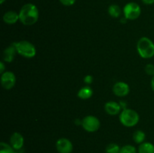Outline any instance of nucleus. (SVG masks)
<instances>
[{
  "mask_svg": "<svg viewBox=\"0 0 154 153\" xmlns=\"http://www.w3.org/2000/svg\"><path fill=\"white\" fill-rule=\"evenodd\" d=\"M20 21L25 26H32L35 23L39 17L38 8L32 3H27L21 8L19 12Z\"/></svg>",
  "mask_w": 154,
  "mask_h": 153,
  "instance_id": "obj_1",
  "label": "nucleus"
},
{
  "mask_svg": "<svg viewBox=\"0 0 154 153\" xmlns=\"http://www.w3.org/2000/svg\"><path fill=\"white\" fill-rule=\"evenodd\" d=\"M137 51L143 58H150L154 56V43L147 37H142L137 43Z\"/></svg>",
  "mask_w": 154,
  "mask_h": 153,
  "instance_id": "obj_2",
  "label": "nucleus"
},
{
  "mask_svg": "<svg viewBox=\"0 0 154 153\" xmlns=\"http://www.w3.org/2000/svg\"><path fill=\"white\" fill-rule=\"evenodd\" d=\"M139 119V115L134 110L124 109L120 112V121L121 124L125 127H134L138 124Z\"/></svg>",
  "mask_w": 154,
  "mask_h": 153,
  "instance_id": "obj_3",
  "label": "nucleus"
},
{
  "mask_svg": "<svg viewBox=\"0 0 154 153\" xmlns=\"http://www.w3.org/2000/svg\"><path fill=\"white\" fill-rule=\"evenodd\" d=\"M17 52L25 58H33L36 55V49L34 45L28 40L14 42Z\"/></svg>",
  "mask_w": 154,
  "mask_h": 153,
  "instance_id": "obj_4",
  "label": "nucleus"
},
{
  "mask_svg": "<svg viewBox=\"0 0 154 153\" xmlns=\"http://www.w3.org/2000/svg\"><path fill=\"white\" fill-rule=\"evenodd\" d=\"M141 10L140 6L137 3L133 2L127 3L123 8L124 17L129 20H134L138 19L141 15Z\"/></svg>",
  "mask_w": 154,
  "mask_h": 153,
  "instance_id": "obj_5",
  "label": "nucleus"
},
{
  "mask_svg": "<svg viewBox=\"0 0 154 153\" xmlns=\"http://www.w3.org/2000/svg\"><path fill=\"white\" fill-rule=\"evenodd\" d=\"M81 126L86 131L93 133L99 130L100 127V121L94 116H87L82 119Z\"/></svg>",
  "mask_w": 154,
  "mask_h": 153,
  "instance_id": "obj_6",
  "label": "nucleus"
},
{
  "mask_svg": "<svg viewBox=\"0 0 154 153\" xmlns=\"http://www.w3.org/2000/svg\"><path fill=\"white\" fill-rule=\"evenodd\" d=\"M16 83V76L11 71H5L2 74L1 84L2 86L6 90L11 89Z\"/></svg>",
  "mask_w": 154,
  "mask_h": 153,
  "instance_id": "obj_7",
  "label": "nucleus"
},
{
  "mask_svg": "<svg viewBox=\"0 0 154 153\" xmlns=\"http://www.w3.org/2000/svg\"><path fill=\"white\" fill-rule=\"evenodd\" d=\"M56 148L59 153H72L73 145L69 139L60 138L57 141Z\"/></svg>",
  "mask_w": 154,
  "mask_h": 153,
  "instance_id": "obj_8",
  "label": "nucleus"
},
{
  "mask_svg": "<svg viewBox=\"0 0 154 153\" xmlns=\"http://www.w3.org/2000/svg\"><path fill=\"white\" fill-rule=\"evenodd\" d=\"M129 85L124 82H117L113 86V92L114 94L118 97H125L129 93Z\"/></svg>",
  "mask_w": 154,
  "mask_h": 153,
  "instance_id": "obj_9",
  "label": "nucleus"
},
{
  "mask_svg": "<svg viewBox=\"0 0 154 153\" xmlns=\"http://www.w3.org/2000/svg\"><path fill=\"white\" fill-rule=\"evenodd\" d=\"M10 145L15 151H19L23 147L24 138L21 134L14 132L10 137Z\"/></svg>",
  "mask_w": 154,
  "mask_h": 153,
  "instance_id": "obj_10",
  "label": "nucleus"
},
{
  "mask_svg": "<svg viewBox=\"0 0 154 153\" xmlns=\"http://www.w3.org/2000/svg\"><path fill=\"white\" fill-rule=\"evenodd\" d=\"M105 110L111 116L117 115L121 110V105L115 101H108L105 104Z\"/></svg>",
  "mask_w": 154,
  "mask_h": 153,
  "instance_id": "obj_11",
  "label": "nucleus"
},
{
  "mask_svg": "<svg viewBox=\"0 0 154 153\" xmlns=\"http://www.w3.org/2000/svg\"><path fill=\"white\" fill-rule=\"evenodd\" d=\"M17 53V50L15 46L12 44L11 46H8L7 48L4 50L2 53L3 61L6 62H11L14 59L15 55Z\"/></svg>",
  "mask_w": 154,
  "mask_h": 153,
  "instance_id": "obj_12",
  "label": "nucleus"
},
{
  "mask_svg": "<svg viewBox=\"0 0 154 153\" xmlns=\"http://www.w3.org/2000/svg\"><path fill=\"white\" fill-rule=\"evenodd\" d=\"M18 20H20L19 14L14 10H8L3 15V21L9 25L15 24Z\"/></svg>",
  "mask_w": 154,
  "mask_h": 153,
  "instance_id": "obj_13",
  "label": "nucleus"
},
{
  "mask_svg": "<svg viewBox=\"0 0 154 153\" xmlns=\"http://www.w3.org/2000/svg\"><path fill=\"white\" fill-rule=\"evenodd\" d=\"M93 94V91L90 86H84L82 87L81 89L78 91V96L81 99L83 100H87V99L90 98Z\"/></svg>",
  "mask_w": 154,
  "mask_h": 153,
  "instance_id": "obj_14",
  "label": "nucleus"
},
{
  "mask_svg": "<svg viewBox=\"0 0 154 153\" xmlns=\"http://www.w3.org/2000/svg\"><path fill=\"white\" fill-rule=\"evenodd\" d=\"M138 153H154V145L149 142L140 144L138 147Z\"/></svg>",
  "mask_w": 154,
  "mask_h": 153,
  "instance_id": "obj_15",
  "label": "nucleus"
},
{
  "mask_svg": "<svg viewBox=\"0 0 154 153\" xmlns=\"http://www.w3.org/2000/svg\"><path fill=\"white\" fill-rule=\"evenodd\" d=\"M108 14L114 18H117L121 14V8L117 4H111L108 8Z\"/></svg>",
  "mask_w": 154,
  "mask_h": 153,
  "instance_id": "obj_16",
  "label": "nucleus"
},
{
  "mask_svg": "<svg viewBox=\"0 0 154 153\" xmlns=\"http://www.w3.org/2000/svg\"><path fill=\"white\" fill-rule=\"evenodd\" d=\"M133 140L135 141V143L137 144H141L144 142V140H145L146 134L143 130H138L133 134Z\"/></svg>",
  "mask_w": 154,
  "mask_h": 153,
  "instance_id": "obj_17",
  "label": "nucleus"
},
{
  "mask_svg": "<svg viewBox=\"0 0 154 153\" xmlns=\"http://www.w3.org/2000/svg\"><path fill=\"white\" fill-rule=\"evenodd\" d=\"M0 153H15V150L9 144L2 142L0 143Z\"/></svg>",
  "mask_w": 154,
  "mask_h": 153,
  "instance_id": "obj_18",
  "label": "nucleus"
},
{
  "mask_svg": "<svg viewBox=\"0 0 154 153\" xmlns=\"http://www.w3.org/2000/svg\"><path fill=\"white\" fill-rule=\"evenodd\" d=\"M120 148L117 144L114 143H110L107 146L105 152L106 153H120Z\"/></svg>",
  "mask_w": 154,
  "mask_h": 153,
  "instance_id": "obj_19",
  "label": "nucleus"
},
{
  "mask_svg": "<svg viewBox=\"0 0 154 153\" xmlns=\"http://www.w3.org/2000/svg\"><path fill=\"white\" fill-rule=\"evenodd\" d=\"M120 153H137V150L133 146L126 145L120 148Z\"/></svg>",
  "mask_w": 154,
  "mask_h": 153,
  "instance_id": "obj_20",
  "label": "nucleus"
},
{
  "mask_svg": "<svg viewBox=\"0 0 154 153\" xmlns=\"http://www.w3.org/2000/svg\"><path fill=\"white\" fill-rule=\"evenodd\" d=\"M145 72L147 74L150 76H154V64H147L144 68Z\"/></svg>",
  "mask_w": 154,
  "mask_h": 153,
  "instance_id": "obj_21",
  "label": "nucleus"
},
{
  "mask_svg": "<svg viewBox=\"0 0 154 153\" xmlns=\"http://www.w3.org/2000/svg\"><path fill=\"white\" fill-rule=\"evenodd\" d=\"M60 2L65 6H72L75 4L76 0H60Z\"/></svg>",
  "mask_w": 154,
  "mask_h": 153,
  "instance_id": "obj_22",
  "label": "nucleus"
},
{
  "mask_svg": "<svg viewBox=\"0 0 154 153\" xmlns=\"http://www.w3.org/2000/svg\"><path fill=\"white\" fill-rule=\"evenodd\" d=\"M84 81L87 84H91L93 81V78L91 75H87L84 78Z\"/></svg>",
  "mask_w": 154,
  "mask_h": 153,
  "instance_id": "obj_23",
  "label": "nucleus"
},
{
  "mask_svg": "<svg viewBox=\"0 0 154 153\" xmlns=\"http://www.w3.org/2000/svg\"><path fill=\"white\" fill-rule=\"evenodd\" d=\"M5 65L4 62H0V73L1 74L4 73V72L5 71Z\"/></svg>",
  "mask_w": 154,
  "mask_h": 153,
  "instance_id": "obj_24",
  "label": "nucleus"
},
{
  "mask_svg": "<svg viewBox=\"0 0 154 153\" xmlns=\"http://www.w3.org/2000/svg\"><path fill=\"white\" fill-rule=\"evenodd\" d=\"M143 3L145 4H154V0H141Z\"/></svg>",
  "mask_w": 154,
  "mask_h": 153,
  "instance_id": "obj_25",
  "label": "nucleus"
},
{
  "mask_svg": "<svg viewBox=\"0 0 154 153\" xmlns=\"http://www.w3.org/2000/svg\"><path fill=\"white\" fill-rule=\"evenodd\" d=\"M150 85H151V88H152V89H153V91L154 92V76H152L151 82H150Z\"/></svg>",
  "mask_w": 154,
  "mask_h": 153,
  "instance_id": "obj_26",
  "label": "nucleus"
},
{
  "mask_svg": "<svg viewBox=\"0 0 154 153\" xmlns=\"http://www.w3.org/2000/svg\"><path fill=\"white\" fill-rule=\"evenodd\" d=\"M5 0H0V3H1V4H3V3L5 2Z\"/></svg>",
  "mask_w": 154,
  "mask_h": 153,
  "instance_id": "obj_27",
  "label": "nucleus"
}]
</instances>
